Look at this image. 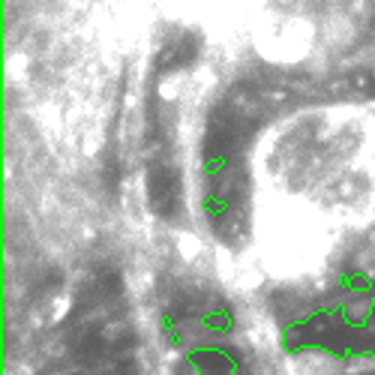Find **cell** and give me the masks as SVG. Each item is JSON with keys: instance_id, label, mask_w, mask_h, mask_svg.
<instances>
[{"instance_id": "cell-1", "label": "cell", "mask_w": 375, "mask_h": 375, "mask_svg": "<svg viewBox=\"0 0 375 375\" xmlns=\"http://www.w3.org/2000/svg\"><path fill=\"white\" fill-rule=\"evenodd\" d=\"M369 93H375V79H372V81H369Z\"/></svg>"}]
</instances>
